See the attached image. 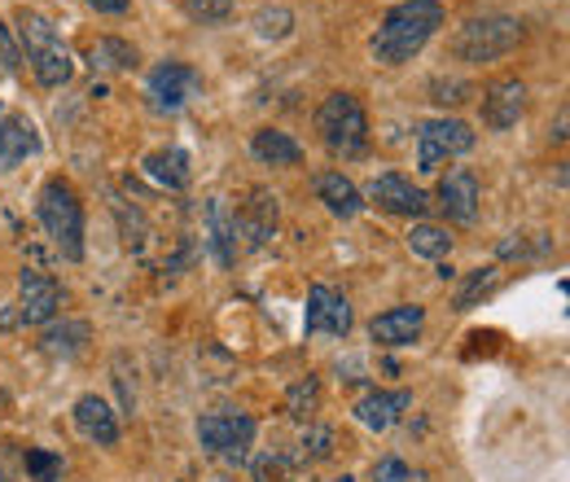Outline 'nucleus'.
Returning <instances> with one entry per match:
<instances>
[{
  "mask_svg": "<svg viewBox=\"0 0 570 482\" xmlns=\"http://www.w3.org/2000/svg\"><path fill=\"white\" fill-rule=\"evenodd\" d=\"M443 27V4L439 0H400L386 9L382 27L368 40V53L382 67H404L430 45V36Z\"/></svg>",
  "mask_w": 570,
  "mask_h": 482,
  "instance_id": "obj_1",
  "label": "nucleus"
},
{
  "mask_svg": "<svg viewBox=\"0 0 570 482\" xmlns=\"http://www.w3.org/2000/svg\"><path fill=\"white\" fill-rule=\"evenodd\" d=\"M18 40H22L27 62H31L36 79H40L45 88H62V83L75 75L71 49H67V40L58 36V27H53L45 13H36V9H18Z\"/></svg>",
  "mask_w": 570,
  "mask_h": 482,
  "instance_id": "obj_2",
  "label": "nucleus"
},
{
  "mask_svg": "<svg viewBox=\"0 0 570 482\" xmlns=\"http://www.w3.org/2000/svg\"><path fill=\"white\" fill-rule=\"evenodd\" d=\"M36 215H40L45 233L53 237L58 255L79 264L83 259V203H79L71 180H62V176L45 180V189L36 198Z\"/></svg>",
  "mask_w": 570,
  "mask_h": 482,
  "instance_id": "obj_3",
  "label": "nucleus"
},
{
  "mask_svg": "<svg viewBox=\"0 0 570 482\" xmlns=\"http://www.w3.org/2000/svg\"><path fill=\"white\" fill-rule=\"evenodd\" d=\"M316 132L338 158H360L368 149V115L352 92H330L316 110Z\"/></svg>",
  "mask_w": 570,
  "mask_h": 482,
  "instance_id": "obj_4",
  "label": "nucleus"
},
{
  "mask_svg": "<svg viewBox=\"0 0 570 482\" xmlns=\"http://www.w3.org/2000/svg\"><path fill=\"white\" fill-rule=\"evenodd\" d=\"M522 40V22L509 13L492 18H470L456 36H452V58L456 62H497L504 53H513Z\"/></svg>",
  "mask_w": 570,
  "mask_h": 482,
  "instance_id": "obj_5",
  "label": "nucleus"
},
{
  "mask_svg": "<svg viewBox=\"0 0 570 482\" xmlns=\"http://www.w3.org/2000/svg\"><path fill=\"white\" fill-rule=\"evenodd\" d=\"M255 416L246 413H207L198 421V443L219 456V461H233V465H242L246 461V452H250V443H255Z\"/></svg>",
  "mask_w": 570,
  "mask_h": 482,
  "instance_id": "obj_6",
  "label": "nucleus"
},
{
  "mask_svg": "<svg viewBox=\"0 0 570 482\" xmlns=\"http://www.w3.org/2000/svg\"><path fill=\"white\" fill-rule=\"evenodd\" d=\"M474 149V132L461 119H426L417 128V171L434 176L448 158H461Z\"/></svg>",
  "mask_w": 570,
  "mask_h": 482,
  "instance_id": "obj_7",
  "label": "nucleus"
},
{
  "mask_svg": "<svg viewBox=\"0 0 570 482\" xmlns=\"http://www.w3.org/2000/svg\"><path fill=\"white\" fill-rule=\"evenodd\" d=\"M203 92V75L189 62H158L145 79V97L154 110H180Z\"/></svg>",
  "mask_w": 570,
  "mask_h": 482,
  "instance_id": "obj_8",
  "label": "nucleus"
},
{
  "mask_svg": "<svg viewBox=\"0 0 570 482\" xmlns=\"http://www.w3.org/2000/svg\"><path fill=\"white\" fill-rule=\"evenodd\" d=\"M62 312V289L49 273H27L18 276V325H49Z\"/></svg>",
  "mask_w": 570,
  "mask_h": 482,
  "instance_id": "obj_9",
  "label": "nucleus"
},
{
  "mask_svg": "<svg viewBox=\"0 0 570 482\" xmlns=\"http://www.w3.org/2000/svg\"><path fill=\"white\" fill-rule=\"evenodd\" d=\"M307 334H330V338H347L352 334V307L338 289L330 285H312L307 289V316H303Z\"/></svg>",
  "mask_w": 570,
  "mask_h": 482,
  "instance_id": "obj_10",
  "label": "nucleus"
},
{
  "mask_svg": "<svg viewBox=\"0 0 570 482\" xmlns=\"http://www.w3.org/2000/svg\"><path fill=\"white\" fill-rule=\"evenodd\" d=\"M368 203L377 210H386V215H409V219H417V215H426L430 198L409 180V176H400V171H382L373 185H368Z\"/></svg>",
  "mask_w": 570,
  "mask_h": 482,
  "instance_id": "obj_11",
  "label": "nucleus"
},
{
  "mask_svg": "<svg viewBox=\"0 0 570 482\" xmlns=\"http://www.w3.org/2000/svg\"><path fill=\"white\" fill-rule=\"evenodd\" d=\"M422 329H426V312L417 303H400L368 321V338L377 346H409L422 338Z\"/></svg>",
  "mask_w": 570,
  "mask_h": 482,
  "instance_id": "obj_12",
  "label": "nucleus"
},
{
  "mask_svg": "<svg viewBox=\"0 0 570 482\" xmlns=\"http://www.w3.org/2000/svg\"><path fill=\"white\" fill-rule=\"evenodd\" d=\"M522 115H527V83H522V79H497V83L483 92V124H488L492 132L513 128Z\"/></svg>",
  "mask_w": 570,
  "mask_h": 482,
  "instance_id": "obj_13",
  "label": "nucleus"
},
{
  "mask_svg": "<svg viewBox=\"0 0 570 482\" xmlns=\"http://www.w3.org/2000/svg\"><path fill=\"white\" fill-rule=\"evenodd\" d=\"M439 210L448 219H456V224H474V215H479V180H474V171L456 167V171H448L439 180Z\"/></svg>",
  "mask_w": 570,
  "mask_h": 482,
  "instance_id": "obj_14",
  "label": "nucleus"
},
{
  "mask_svg": "<svg viewBox=\"0 0 570 482\" xmlns=\"http://www.w3.org/2000/svg\"><path fill=\"white\" fill-rule=\"evenodd\" d=\"M75 425L83 439H92L97 447H115L119 443V413L101 400V395H79L75 400Z\"/></svg>",
  "mask_w": 570,
  "mask_h": 482,
  "instance_id": "obj_15",
  "label": "nucleus"
},
{
  "mask_svg": "<svg viewBox=\"0 0 570 482\" xmlns=\"http://www.w3.org/2000/svg\"><path fill=\"white\" fill-rule=\"evenodd\" d=\"M207 237H212L215 264L233 268L237 264V237H242V224H237V210H228L224 198L207 203Z\"/></svg>",
  "mask_w": 570,
  "mask_h": 482,
  "instance_id": "obj_16",
  "label": "nucleus"
},
{
  "mask_svg": "<svg viewBox=\"0 0 570 482\" xmlns=\"http://www.w3.org/2000/svg\"><path fill=\"white\" fill-rule=\"evenodd\" d=\"M409 409H413V395L409 391H368L356 404V421L382 434V430H391Z\"/></svg>",
  "mask_w": 570,
  "mask_h": 482,
  "instance_id": "obj_17",
  "label": "nucleus"
},
{
  "mask_svg": "<svg viewBox=\"0 0 570 482\" xmlns=\"http://www.w3.org/2000/svg\"><path fill=\"white\" fill-rule=\"evenodd\" d=\"M40 149V132L27 115H4L0 119V167H18Z\"/></svg>",
  "mask_w": 570,
  "mask_h": 482,
  "instance_id": "obj_18",
  "label": "nucleus"
},
{
  "mask_svg": "<svg viewBox=\"0 0 570 482\" xmlns=\"http://www.w3.org/2000/svg\"><path fill=\"white\" fill-rule=\"evenodd\" d=\"M316 198L330 207V215H338V219H356L360 210H364V194H360L343 171H321L316 176Z\"/></svg>",
  "mask_w": 570,
  "mask_h": 482,
  "instance_id": "obj_19",
  "label": "nucleus"
},
{
  "mask_svg": "<svg viewBox=\"0 0 570 482\" xmlns=\"http://www.w3.org/2000/svg\"><path fill=\"white\" fill-rule=\"evenodd\" d=\"M250 154L259 163H268V167H294V163H303V145L289 137V132H277V128H259L250 137Z\"/></svg>",
  "mask_w": 570,
  "mask_h": 482,
  "instance_id": "obj_20",
  "label": "nucleus"
},
{
  "mask_svg": "<svg viewBox=\"0 0 570 482\" xmlns=\"http://www.w3.org/2000/svg\"><path fill=\"white\" fill-rule=\"evenodd\" d=\"M137 62H141V53L128 40H115V36H106L88 49V67L101 70V75H128V70H137Z\"/></svg>",
  "mask_w": 570,
  "mask_h": 482,
  "instance_id": "obj_21",
  "label": "nucleus"
},
{
  "mask_svg": "<svg viewBox=\"0 0 570 482\" xmlns=\"http://www.w3.org/2000/svg\"><path fill=\"white\" fill-rule=\"evenodd\" d=\"M145 176L149 180H158V185H167V189H185L189 185V154L185 149H154L149 158H145Z\"/></svg>",
  "mask_w": 570,
  "mask_h": 482,
  "instance_id": "obj_22",
  "label": "nucleus"
},
{
  "mask_svg": "<svg viewBox=\"0 0 570 482\" xmlns=\"http://www.w3.org/2000/svg\"><path fill=\"white\" fill-rule=\"evenodd\" d=\"M83 343H88V325H83V321H67V325H58V329H49V334L40 338V346H45L49 355H62V360H75V355L83 351Z\"/></svg>",
  "mask_w": 570,
  "mask_h": 482,
  "instance_id": "obj_23",
  "label": "nucleus"
},
{
  "mask_svg": "<svg viewBox=\"0 0 570 482\" xmlns=\"http://www.w3.org/2000/svg\"><path fill=\"white\" fill-rule=\"evenodd\" d=\"M409 250L422 255V259H443V255L452 250V237H448V228H439V224H413V228H409Z\"/></svg>",
  "mask_w": 570,
  "mask_h": 482,
  "instance_id": "obj_24",
  "label": "nucleus"
},
{
  "mask_svg": "<svg viewBox=\"0 0 570 482\" xmlns=\"http://www.w3.org/2000/svg\"><path fill=\"white\" fill-rule=\"evenodd\" d=\"M237 224L250 233V242H255V246H264V242L273 237V228H277V203H273L268 194H255L250 219H242V215H237Z\"/></svg>",
  "mask_w": 570,
  "mask_h": 482,
  "instance_id": "obj_25",
  "label": "nucleus"
},
{
  "mask_svg": "<svg viewBox=\"0 0 570 482\" xmlns=\"http://www.w3.org/2000/svg\"><path fill=\"white\" fill-rule=\"evenodd\" d=\"M497 285H500V268H474V273L465 276L461 294H456V312H470V307H474L479 298H488Z\"/></svg>",
  "mask_w": 570,
  "mask_h": 482,
  "instance_id": "obj_26",
  "label": "nucleus"
},
{
  "mask_svg": "<svg viewBox=\"0 0 570 482\" xmlns=\"http://www.w3.org/2000/svg\"><path fill=\"white\" fill-rule=\"evenodd\" d=\"M22 465H27V479L31 482H62V470H67L62 456L49 452V447H27Z\"/></svg>",
  "mask_w": 570,
  "mask_h": 482,
  "instance_id": "obj_27",
  "label": "nucleus"
},
{
  "mask_svg": "<svg viewBox=\"0 0 570 482\" xmlns=\"http://www.w3.org/2000/svg\"><path fill=\"white\" fill-rule=\"evenodd\" d=\"M316 409H321V382H316V377H307V382L289 386L285 413L294 416V421H312V413H316Z\"/></svg>",
  "mask_w": 570,
  "mask_h": 482,
  "instance_id": "obj_28",
  "label": "nucleus"
},
{
  "mask_svg": "<svg viewBox=\"0 0 570 482\" xmlns=\"http://www.w3.org/2000/svg\"><path fill=\"white\" fill-rule=\"evenodd\" d=\"M373 482H426V474L413 470V465L400 461V456H382V461L373 465Z\"/></svg>",
  "mask_w": 570,
  "mask_h": 482,
  "instance_id": "obj_29",
  "label": "nucleus"
},
{
  "mask_svg": "<svg viewBox=\"0 0 570 482\" xmlns=\"http://www.w3.org/2000/svg\"><path fill=\"white\" fill-rule=\"evenodd\" d=\"M185 9L203 27H215V22H228L233 18V0H185Z\"/></svg>",
  "mask_w": 570,
  "mask_h": 482,
  "instance_id": "obj_30",
  "label": "nucleus"
},
{
  "mask_svg": "<svg viewBox=\"0 0 570 482\" xmlns=\"http://www.w3.org/2000/svg\"><path fill=\"white\" fill-rule=\"evenodd\" d=\"M289 22H294V13H289V9H259V13H255V31H259L264 40L285 36V31H289Z\"/></svg>",
  "mask_w": 570,
  "mask_h": 482,
  "instance_id": "obj_31",
  "label": "nucleus"
},
{
  "mask_svg": "<svg viewBox=\"0 0 570 482\" xmlns=\"http://www.w3.org/2000/svg\"><path fill=\"white\" fill-rule=\"evenodd\" d=\"M255 482H289V456L268 452L255 461Z\"/></svg>",
  "mask_w": 570,
  "mask_h": 482,
  "instance_id": "obj_32",
  "label": "nucleus"
},
{
  "mask_svg": "<svg viewBox=\"0 0 570 482\" xmlns=\"http://www.w3.org/2000/svg\"><path fill=\"white\" fill-rule=\"evenodd\" d=\"M330 447H334V430H330V425H312V430L303 434V456H307V461L330 456Z\"/></svg>",
  "mask_w": 570,
  "mask_h": 482,
  "instance_id": "obj_33",
  "label": "nucleus"
},
{
  "mask_svg": "<svg viewBox=\"0 0 570 482\" xmlns=\"http://www.w3.org/2000/svg\"><path fill=\"white\" fill-rule=\"evenodd\" d=\"M18 62H22V53H18V40H13V31L0 22V67L18 70Z\"/></svg>",
  "mask_w": 570,
  "mask_h": 482,
  "instance_id": "obj_34",
  "label": "nucleus"
},
{
  "mask_svg": "<svg viewBox=\"0 0 570 482\" xmlns=\"http://www.w3.org/2000/svg\"><path fill=\"white\" fill-rule=\"evenodd\" d=\"M88 4H92L97 13H128L132 0H88Z\"/></svg>",
  "mask_w": 570,
  "mask_h": 482,
  "instance_id": "obj_35",
  "label": "nucleus"
}]
</instances>
